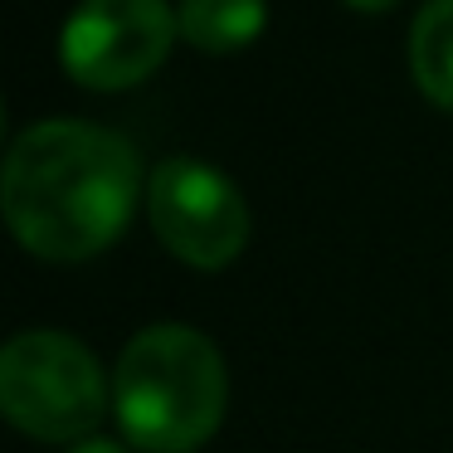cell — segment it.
<instances>
[{
	"mask_svg": "<svg viewBox=\"0 0 453 453\" xmlns=\"http://www.w3.org/2000/svg\"><path fill=\"white\" fill-rule=\"evenodd\" d=\"M142 190V157L122 132L83 118H44L5 151L0 205L25 254L83 264L122 239Z\"/></svg>",
	"mask_w": 453,
	"mask_h": 453,
	"instance_id": "6da1fadb",
	"label": "cell"
},
{
	"mask_svg": "<svg viewBox=\"0 0 453 453\" xmlns=\"http://www.w3.org/2000/svg\"><path fill=\"white\" fill-rule=\"evenodd\" d=\"M229 410L219 346L186 322H151L122 346L112 371V414L142 453H200Z\"/></svg>",
	"mask_w": 453,
	"mask_h": 453,
	"instance_id": "7a4b0ae2",
	"label": "cell"
},
{
	"mask_svg": "<svg viewBox=\"0 0 453 453\" xmlns=\"http://www.w3.org/2000/svg\"><path fill=\"white\" fill-rule=\"evenodd\" d=\"M0 414L35 443H83L112 414V375L59 326L15 332L0 351Z\"/></svg>",
	"mask_w": 453,
	"mask_h": 453,
	"instance_id": "3957f363",
	"label": "cell"
},
{
	"mask_svg": "<svg viewBox=\"0 0 453 453\" xmlns=\"http://www.w3.org/2000/svg\"><path fill=\"white\" fill-rule=\"evenodd\" d=\"M147 215L166 254L200 273L229 268L249 244L244 190L200 157H166L147 180Z\"/></svg>",
	"mask_w": 453,
	"mask_h": 453,
	"instance_id": "277c9868",
	"label": "cell"
},
{
	"mask_svg": "<svg viewBox=\"0 0 453 453\" xmlns=\"http://www.w3.org/2000/svg\"><path fill=\"white\" fill-rule=\"evenodd\" d=\"M180 35L166 0H79L64 20L59 59L73 83L93 93H118L161 69Z\"/></svg>",
	"mask_w": 453,
	"mask_h": 453,
	"instance_id": "5b68a950",
	"label": "cell"
},
{
	"mask_svg": "<svg viewBox=\"0 0 453 453\" xmlns=\"http://www.w3.org/2000/svg\"><path fill=\"white\" fill-rule=\"evenodd\" d=\"M410 73L434 108L453 112V0H424L410 25Z\"/></svg>",
	"mask_w": 453,
	"mask_h": 453,
	"instance_id": "8992f818",
	"label": "cell"
},
{
	"mask_svg": "<svg viewBox=\"0 0 453 453\" xmlns=\"http://www.w3.org/2000/svg\"><path fill=\"white\" fill-rule=\"evenodd\" d=\"M180 35L205 54H234L258 40L268 0H180Z\"/></svg>",
	"mask_w": 453,
	"mask_h": 453,
	"instance_id": "52a82bcc",
	"label": "cell"
},
{
	"mask_svg": "<svg viewBox=\"0 0 453 453\" xmlns=\"http://www.w3.org/2000/svg\"><path fill=\"white\" fill-rule=\"evenodd\" d=\"M64 453H132V443L127 439H108V434H93V439L73 443V449H64Z\"/></svg>",
	"mask_w": 453,
	"mask_h": 453,
	"instance_id": "ba28073f",
	"label": "cell"
},
{
	"mask_svg": "<svg viewBox=\"0 0 453 453\" xmlns=\"http://www.w3.org/2000/svg\"><path fill=\"white\" fill-rule=\"evenodd\" d=\"M346 5H356V11H390L395 0H346Z\"/></svg>",
	"mask_w": 453,
	"mask_h": 453,
	"instance_id": "9c48e42d",
	"label": "cell"
}]
</instances>
